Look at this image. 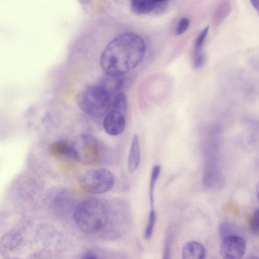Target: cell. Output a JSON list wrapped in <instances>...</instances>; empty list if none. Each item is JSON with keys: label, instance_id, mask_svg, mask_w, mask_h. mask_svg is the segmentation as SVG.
<instances>
[{"label": "cell", "instance_id": "3957f363", "mask_svg": "<svg viewBox=\"0 0 259 259\" xmlns=\"http://www.w3.org/2000/svg\"><path fill=\"white\" fill-rule=\"evenodd\" d=\"M111 99L110 95L99 85L90 86L79 94L77 104L86 114L100 117L110 109Z\"/></svg>", "mask_w": 259, "mask_h": 259}, {"label": "cell", "instance_id": "8fae6325", "mask_svg": "<svg viewBox=\"0 0 259 259\" xmlns=\"http://www.w3.org/2000/svg\"><path fill=\"white\" fill-rule=\"evenodd\" d=\"M141 152L139 137L135 135L131 141L127 158V169L130 174L134 173L141 161Z\"/></svg>", "mask_w": 259, "mask_h": 259}, {"label": "cell", "instance_id": "5b68a950", "mask_svg": "<svg viewBox=\"0 0 259 259\" xmlns=\"http://www.w3.org/2000/svg\"><path fill=\"white\" fill-rule=\"evenodd\" d=\"M114 176L109 170L97 168L88 170L80 177L81 189L92 194H100L109 191L114 184Z\"/></svg>", "mask_w": 259, "mask_h": 259}, {"label": "cell", "instance_id": "7402d4cb", "mask_svg": "<svg viewBox=\"0 0 259 259\" xmlns=\"http://www.w3.org/2000/svg\"><path fill=\"white\" fill-rule=\"evenodd\" d=\"M82 259H98L95 253L92 251L87 252Z\"/></svg>", "mask_w": 259, "mask_h": 259}, {"label": "cell", "instance_id": "4fadbf2b", "mask_svg": "<svg viewBox=\"0 0 259 259\" xmlns=\"http://www.w3.org/2000/svg\"><path fill=\"white\" fill-rule=\"evenodd\" d=\"M158 1L133 0L131 1V11L136 15H156Z\"/></svg>", "mask_w": 259, "mask_h": 259}, {"label": "cell", "instance_id": "30bf717a", "mask_svg": "<svg viewBox=\"0 0 259 259\" xmlns=\"http://www.w3.org/2000/svg\"><path fill=\"white\" fill-rule=\"evenodd\" d=\"M209 27H205L196 38L192 55V65L194 68L199 69L204 64L205 56L203 52V46L207 36Z\"/></svg>", "mask_w": 259, "mask_h": 259}, {"label": "cell", "instance_id": "44dd1931", "mask_svg": "<svg viewBox=\"0 0 259 259\" xmlns=\"http://www.w3.org/2000/svg\"><path fill=\"white\" fill-rule=\"evenodd\" d=\"M171 254V247L170 241L168 238H167L164 246L162 259H170Z\"/></svg>", "mask_w": 259, "mask_h": 259}, {"label": "cell", "instance_id": "ffe728a7", "mask_svg": "<svg viewBox=\"0 0 259 259\" xmlns=\"http://www.w3.org/2000/svg\"><path fill=\"white\" fill-rule=\"evenodd\" d=\"M233 231L232 227L227 223L221 224L219 227V234L222 239L230 236L237 235L233 232Z\"/></svg>", "mask_w": 259, "mask_h": 259}, {"label": "cell", "instance_id": "ba28073f", "mask_svg": "<svg viewBox=\"0 0 259 259\" xmlns=\"http://www.w3.org/2000/svg\"><path fill=\"white\" fill-rule=\"evenodd\" d=\"M125 126V116L122 113L111 110L103 121L104 128L107 134L116 136L124 131Z\"/></svg>", "mask_w": 259, "mask_h": 259}, {"label": "cell", "instance_id": "7a4b0ae2", "mask_svg": "<svg viewBox=\"0 0 259 259\" xmlns=\"http://www.w3.org/2000/svg\"><path fill=\"white\" fill-rule=\"evenodd\" d=\"M73 218L76 225L82 231L89 234L96 233L106 226L107 205L96 198L86 199L76 206Z\"/></svg>", "mask_w": 259, "mask_h": 259}, {"label": "cell", "instance_id": "e0dca14e", "mask_svg": "<svg viewBox=\"0 0 259 259\" xmlns=\"http://www.w3.org/2000/svg\"><path fill=\"white\" fill-rule=\"evenodd\" d=\"M156 222V213L154 208H151L148 223L144 232V238L149 239L153 233V229Z\"/></svg>", "mask_w": 259, "mask_h": 259}, {"label": "cell", "instance_id": "cb8c5ba5", "mask_svg": "<svg viewBox=\"0 0 259 259\" xmlns=\"http://www.w3.org/2000/svg\"><path fill=\"white\" fill-rule=\"evenodd\" d=\"M243 259H258V257L256 255H248V256H246V257H245Z\"/></svg>", "mask_w": 259, "mask_h": 259}, {"label": "cell", "instance_id": "6da1fadb", "mask_svg": "<svg viewBox=\"0 0 259 259\" xmlns=\"http://www.w3.org/2000/svg\"><path fill=\"white\" fill-rule=\"evenodd\" d=\"M146 43L133 32L121 34L106 46L100 57V64L107 74L122 76L136 68L143 60Z\"/></svg>", "mask_w": 259, "mask_h": 259}, {"label": "cell", "instance_id": "9a60e30c", "mask_svg": "<svg viewBox=\"0 0 259 259\" xmlns=\"http://www.w3.org/2000/svg\"><path fill=\"white\" fill-rule=\"evenodd\" d=\"M127 108V101L126 95L119 92L111 99L110 109L125 115Z\"/></svg>", "mask_w": 259, "mask_h": 259}, {"label": "cell", "instance_id": "277c9868", "mask_svg": "<svg viewBox=\"0 0 259 259\" xmlns=\"http://www.w3.org/2000/svg\"><path fill=\"white\" fill-rule=\"evenodd\" d=\"M205 150V167L203 183L209 189L221 187L223 183L220 154L219 142L215 139L209 140Z\"/></svg>", "mask_w": 259, "mask_h": 259}, {"label": "cell", "instance_id": "52a82bcc", "mask_svg": "<svg viewBox=\"0 0 259 259\" xmlns=\"http://www.w3.org/2000/svg\"><path fill=\"white\" fill-rule=\"evenodd\" d=\"M245 250V242L238 235L222 239L220 253L223 259H242Z\"/></svg>", "mask_w": 259, "mask_h": 259}, {"label": "cell", "instance_id": "d6986e66", "mask_svg": "<svg viewBox=\"0 0 259 259\" xmlns=\"http://www.w3.org/2000/svg\"><path fill=\"white\" fill-rule=\"evenodd\" d=\"M249 227L254 234H258L259 227V210L256 209L253 212L249 222Z\"/></svg>", "mask_w": 259, "mask_h": 259}, {"label": "cell", "instance_id": "2e32d148", "mask_svg": "<svg viewBox=\"0 0 259 259\" xmlns=\"http://www.w3.org/2000/svg\"><path fill=\"white\" fill-rule=\"evenodd\" d=\"M160 166L155 165L152 168L149 187V196L151 208H154V189L157 180L160 172Z\"/></svg>", "mask_w": 259, "mask_h": 259}, {"label": "cell", "instance_id": "8992f818", "mask_svg": "<svg viewBox=\"0 0 259 259\" xmlns=\"http://www.w3.org/2000/svg\"><path fill=\"white\" fill-rule=\"evenodd\" d=\"M75 152L76 161L85 165L99 161L103 156L104 147L94 136L82 134L76 142L73 143Z\"/></svg>", "mask_w": 259, "mask_h": 259}, {"label": "cell", "instance_id": "5bb4252c", "mask_svg": "<svg viewBox=\"0 0 259 259\" xmlns=\"http://www.w3.org/2000/svg\"><path fill=\"white\" fill-rule=\"evenodd\" d=\"M123 79L122 76L107 74L103 78L99 85L105 90L111 96L116 94L122 88Z\"/></svg>", "mask_w": 259, "mask_h": 259}, {"label": "cell", "instance_id": "603a6c76", "mask_svg": "<svg viewBox=\"0 0 259 259\" xmlns=\"http://www.w3.org/2000/svg\"><path fill=\"white\" fill-rule=\"evenodd\" d=\"M251 5L254 7V8L256 10V11L258 12L259 9V1L258 0H252L250 1Z\"/></svg>", "mask_w": 259, "mask_h": 259}, {"label": "cell", "instance_id": "ac0fdd59", "mask_svg": "<svg viewBox=\"0 0 259 259\" xmlns=\"http://www.w3.org/2000/svg\"><path fill=\"white\" fill-rule=\"evenodd\" d=\"M190 21L186 17H183L179 21L176 29L175 34L177 35H180L184 33L189 28Z\"/></svg>", "mask_w": 259, "mask_h": 259}, {"label": "cell", "instance_id": "7c38bea8", "mask_svg": "<svg viewBox=\"0 0 259 259\" xmlns=\"http://www.w3.org/2000/svg\"><path fill=\"white\" fill-rule=\"evenodd\" d=\"M206 251L200 242L191 241L184 245L182 251V259H204Z\"/></svg>", "mask_w": 259, "mask_h": 259}, {"label": "cell", "instance_id": "9c48e42d", "mask_svg": "<svg viewBox=\"0 0 259 259\" xmlns=\"http://www.w3.org/2000/svg\"><path fill=\"white\" fill-rule=\"evenodd\" d=\"M49 155L54 158H65L76 161L73 143L66 140H60L51 144L48 148Z\"/></svg>", "mask_w": 259, "mask_h": 259}]
</instances>
